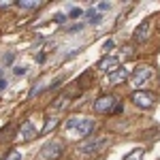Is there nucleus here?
I'll use <instances>...</instances> for the list:
<instances>
[{"instance_id": "13", "label": "nucleus", "mask_w": 160, "mask_h": 160, "mask_svg": "<svg viewBox=\"0 0 160 160\" xmlns=\"http://www.w3.org/2000/svg\"><path fill=\"white\" fill-rule=\"evenodd\" d=\"M143 158V149L139 148V149H135V152H130V154H126L124 156V160H141Z\"/></svg>"}, {"instance_id": "3", "label": "nucleus", "mask_w": 160, "mask_h": 160, "mask_svg": "<svg viewBox=\"0 0 160 160\" xmlns=\"http://www.w3.org/2000/svg\"><path fill=\"white\" fill-rule=\"evenodd\" d=\"M156 94H152L148 90H139V92H132V102H135L139 109H152L156 105Z\"/></svg>"}, {"instance_id": "1", "label": "nucleus", "mask_w": 160, "mask_h": 160, "mask_svg": "<svg viewBox=\"0 0 160 160\" xmlns=\"http://www.w3.org/2000/svg\"><path fill=\"white\" fill-rule=\"evenodd\" d=\"M94 111L96 113H102V115L120 113L122 111V102L115 98L113 94H105V96H98V98L94 100Z\"/></svg>"}, {"instance_id": "19", "label": "nucleus", "mask_w": 160, "mask_h": 160, "mask_svg": "<svg viewBox=\"0 0 160 160\" xmlns=\"http://www.w3.org/2000/svg\"><path fill=\"white\" fill-rule=\"evenodd\" d=\"M81 9H71V17H79V15H81Z\"/></svg>"}, {"instance_id": "7", "label": "nucleus", "mask_w": 160, "mask_h": 160, "mask_svg": "<svg viewBox=\"0 0 160 160\" xmlns=\"http://www.w3.org/2000/svg\"><path fill=\"white\" fill-rule=\"evenodd\" d=\"M149 37H152V19H143V22L135 28L132 38H135L137 43H145V41H149Z\"/></svg>"}, {"instance_id": "6", "label": "nucleus", "mask_w": 160, "mask_h": 160, "mask_svg": "<svg viewBox=\"0 0 160 160\" xmlns=\"http://www.w3.org/2000/svg\"><path fill=\"white\" fill-rule=\"evenodd\" d=\"M152 77H154V68H152V66H141V68H137L135 75H130L128 79H130V83L135 88H141L143 83H148Z\"/></svg>"}, {"instance_id": "11", "label": "nucleus", "mask_w": 160, "mask_h": 160, "mask_svg": "<svg viewBox=\"0 0 160 160\" xmlns=\"http://www.w3.org/2000/svg\"><path fill=\"white\" fill-rule=\"evenodd\" d=\"M64 105H68V96H66V94H62L60 98H56V100H53V105H51V109L60 111L62 107H64Z\"/></svg>"}, {"instance_id": "4", "label": "nucleus", "mask_w": 160, "mask_h": 160, "mask_svg": "<svg viewBox=\"0 0 160 160\" xmlns=\"http://www.w3.org/2000/svg\"><path fill=\"white\" fill-rule=\"evenodd\" d=\"M60 156H62V143L60 141H49V143L43 145L38 160H58Z\"/></svg>"}, {"instance_id": "21", "label": "nucleus", "mask_w": 160, "mask_h": 160, "mask_svg": "<svg viewBox=\"0 0 160 160\" xmlns=\"http://www.w3.org/2000/svg\"><path fill=\"white\" fill-rule=\"evenodd\" d=\"M13 62V53H7V56H4V64H11Z\"/></svg>"}, {"instance_id": "22", "label": "nucleus", "mask_w": 160, "mask_h": 160, "mask_svg": "<svg viewBox=\"0 0 160 160\" xmlns=\"http://www.w3.org/2000/svg\"><path fill=\"white\" fill-rule=\"evenodd\" d=\"M37 62H38V64H43V62H45V53H38V56H37Z\"/></svg>"}, {"instance_id": "9", "label": "nucleus", "mask_w": 160, "mask_h": 160, "mask_svg": "<svg viewBox=\"0 0 160 160\" xmlns=\"http://www.w3.org/2000/svg\"><path fill=\"white\" fill-rule=\"evenodd\" d=\"M37 128H34V124L32 122H24L22 126H19V135H17V139L19 141H32L34 137H37Z\"/></svg>"}, {"instance_id": "12", "label": "nucleus", "mask_w": 160, "mask_h": 160, "mask_svg": "<svg viewBox=\"0 0 160 160\" xmlns=\"http://www.w3.org/2000/svg\"><path fill=\"white\" fill-rule=\"evenodd\" d=\"M17 7H22V9H37V7H41V0H19L17 2Z\"/></svg>"}, {"instance_id": "5", "label": "nucleus", "mask_w": 160, "mask_h": 160, "mask_svg": "<svg viewBox=\"0 0 160 160\" xmlns=\"http://www.w3.org/2000/svg\"><path fill=\"white\" fill-rule=\"evenodd\" d=\"M107 143H109V139H105V137L86 139V141H83V145H81V152H83V154H88V156H92V154H98V152L105 148Z\"/></svg>"}, {"instance_id": "2", "label": "nucleus", "mask_w": 160, "mask_h": 160, "mask_svg": "<svg viewBox=\"0 0 160 160\" xmlns=\"http://www.w3.org/2000/svg\"><path fill=\"white\" fill-rule=\"evenodd\" d=\"M66 128H75L79 135L83 137H90L94 132V128H96V122L94 120H90V118H79V115H73V118H68L66 122H64Z\"/></svg>"}, {"instance_id": "17", "label": "nucleus", "mask_w": 160, "mask_h": 160, "mask_svg": "<svg viewBox=\"0 0 160 160\" xmlns=\"http://www.w3.org/2000/svg\"><path fill=\"white\" fill-rule=\"evenodd\" d=\"M13 73H15V75H24L26 73V66H15V68H13Z\"/></svg>"}, {"instance_id": "10", "label": "nucleus", "mask_w": 160, "mask_h": 160, "mask_svg": "<svg viewBox=\"0 0 160 160\" xmlns=\"http://www.w3.org/2000/svg\"><path fill=\"white\" fill-rule=\"evenodd\" d=\"M120 60H122L120 56H105V58L96 64V68H98V71H109V73H111L113 68H118Z\"/></svg>"}, {"instance_id": "14", "label": "nucleus", "mask_w": 160, "mask_h": 160, "mask_svg": "<svg viewBox=\"0 0 160 160\" xmlns=\"http://www.w3.org/2000/svg\"><path fill=\"white\" fill-rule=\"evenodd\" d=\"M56 124H58V118H49V120L45 122V128H43V132H49L51 128H56Z\"/></svg>"}, {"instance_id": "15", "label": "nucleus", "mask_w": 160, "mask_h": 160, "mask_svg": "<svg viewBox=\"0 0 160 160\" xmlns=\"http://www.w3.org/2000/svg\"><path fill=\"white\" fill-rule=\"evenodd\" d=\"M111 9V2H98L94 4V11H109Z\"/></svg>"}, {"instance_id": "23", "label": "nucleus", "mask_w": 160, "mask_h": 160, "mask_svg": "<svg viewBox=\"0 0 160 160\" xmlns=\"http://www.w3.org/2000/svg\"><path fill=\"white\" fill-rule=\"evenodd\" d=\"M81 28H83V24H77V26H73V28H71V32H77V30H81Z\"/></svg>"}, {"instance_id": "20", "label": "nucleus", "mask_w": 160, "mask_h": 160, "mask_svg": "<svg viewBox=\"0 0 160 160\" xmlns=\"http://www.w3.org/2000/svg\"><path fill=\"white\" fill-rule=\"evenodd\" d=\"M13 2H9V0H0V9H7V7H11Z\"/></svg>"}, {"instance_id": "8", "label": "nucleus", "mask_w": 160, "mask_h": 160, "mask_svg": "<svg viewBox=\"0 0 160 160\" xmlns=\"http://www.w3.org/2000/svg\"><path fill=\"white\" fill-rule=\"evenodd\" d=\"M128 77H130L128 68L120 66V68H113L107 79H109V83H113V86H120V83H124V81H128Z\"/></svg>"}, {"instance_id": "16", "label": "nucleus", "mask_w": 160, "mask_h": 160, "mask_svg": "<svg viewBox=\"0 0 160 160\" xmlns=\"http://www.w3.org/2000/svg\"><path fill=\"white\" fill-rule=\"evenodd\" d=\"M4 160H22V154H19V152H9Z\"/></svg>"}, {"instance_id": "18", "label": "nucleus", "mask_w": 160, "mask_h": 160, "mask_svg": "<svg viewBox=\"0 0 160 160\" xmlns=\"http://www.w3.org/2000/svg\"><path fill=\"white\" fill-rule=\"evenodd\" d=\"M113 47H115V41H113V38H109V41L105 43V49H113Z\"/></svg>"}, {"instance_id": "24", "label": "nucleus", "mask_w": 160, "mask_h": 160, "mask_svg": "<svg viewBox=\"0 0 160 160\" xmlns=\"http://www.w3.org/2000/svg\"><path fill=\"white\" fill-rule=\"evenodd\" d=\"M4 88H7V81H4V79H0V90H4Z\"/></svg>"}]
</instances>
